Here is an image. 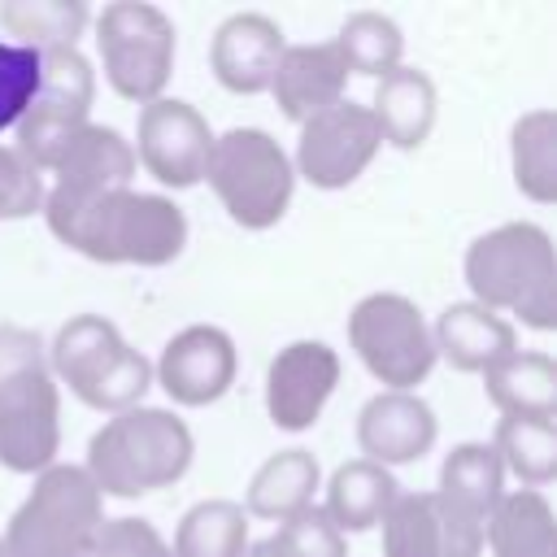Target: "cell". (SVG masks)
I'll use <instances>...</instances> for the list:
<instances>
[{"label":"cell","mask_w":557,"mask_h":557,"mask_svg":"<svg viewBox=\"0 0 557 557\" xmlns=\"http://www.w3.org/2000/svg\"><path fill=\"white\" fill-rule=\"evenodd\" d=\"M48 231L100 265H170L187 248V213L157 191H109L96 200H44Z\"/></svg>","instance_id":"cell-1"},{"label":"cell","mask_w":557,"mask_h":557,"mask_svg":"<svg viewBox=\"0 0 557 557\" xmlns=\"http://www.w3.org/2000/svg\"><path fill=\"white\" fill-rule=\"evenodd\" d=\"M466 287L474 305L513 313L531 331L557 326V252L544 226L500 222L466 248Z\"/></svg>","instance_id":"cell-2"},{"label":"cell","mask_w":557,"mask_h":557,"mask_svg":"<svg viewBox=\"0 0 557 557\" xmlns=\"http://www.w3.org/2000/svg\"><path fill=\"white\" fill-rule=\"evenodd\" d=\"M61 453V392L30 326L0 322V466L44 474Z\"/></svg>","instance_id":"cell-3"},{"label":"cell","mask_w":557,"mask_h":557,"mask_svg":"<svg viewBox=\"0 0 557 557\" xmlns=\"http://www.w3.org/2000/svg\"><path fill=\"white\" fill-rule=\"evenodd\" d=\"M196 457L191 426L152 405H135L113 413L87 444V479L96 483L100 496L135 500L148 492H161L187 474Z\"/></svg>","instance_id":"cell-4"},{"label":"cell","mask_w":557,"mask_h":557,"mask_svg":"<svg viewBox=\"0 0 557 557\" xmlns=\"http://www.w3.org/2000/svg\"><path fill=\"white\" fill-rule=\"evenodd\" d=\"M48 374L70 383V392L100 413H122L144 400L152 387V361L122 339V331L100 313H74L52 348Z\"/></svg>","instance_id":"cell-5"},{"label":"cell","mask_w":557,"mask_h":557,"mask_svg":"<svg viewBox=\"0 0 557 557\" xmlns=\"http://www.w3.org/2000/svg\"><path fill=\"white\" fill-rule=\"evenodd\" d=\"M104 527V496L83 466H48L13 509L4 557H91Z\"/></svg>","instance_id":"cell-6"},{"label":"cell","mask_w":557,"mask_h":557,"mask_svg":"<svg viewBox=\"0 0 557 557\" xmlns=\"http://www.w3.org/2000/svg\"><path fill=\"white\" fill-rule=\"evenodd\" d=\"M205 178L226 209V218L244 231H270L283 222L292 191H296V170L283 144L261 131V126H231L213 135Z\"/></svg>","instance_id":"cell-7"},{"label":"cell","mask_w":557,"mask_h":557,"mask_svg":"<svg viewBox=\"0 0 557 557\" xmlns=\"http://www.w3.org/2000/svg\"><path fill=\"white\" fill-rule=\"evenodd\" d=\"M91 100H96V70L78 48H52L39 52V91L26 104L22 122L13 126L17 144L13 152L35 170L52 174L65 148L78 139V131L91 122Z\"/></svg>","instance_id":"cell-8"},{"label":"cell","mask_w":557,"mask_h":557,"mask_svg":"<svg viewBox=\"0 0 557 557\" xmlns=\"http://www.w3.org/2000/svg\"><path fill=\"white\" fill-rule=\"evenodd\" d=\"M348 344L383 392H418L440 361L422 309L400 292L361 296L348 313Z\"/></svg>","instance_id":"cell-9"},{"label":"cell","mask_w":557,"mask_h":557,"mask_svg":"<svg viewBox=\"0 0 557 557\" xmlns=\"http://www.w3.org/2000/svg\"><path fill=\"white\" fill-rule=\"evenodd\" d=\"M96 52L122 100L148 104L174 70V22L148 0H113L96 17Z\"/></svg>","instance_id":"cell-10"},{"label":"cell","mask_w":557,"mask_h":557,"mask_svg":"<svg viewBox=\"0 0 557 557\" xmlns=\"http://www.w3.org/2000/svg\"><path fill=\"white\" fill-rule=\"evenodd\" d=\"M505 496V466L492 444H457L440 466V487L431 492L440 557H483V535L496 500Z\"/></svg>","instance_id":"cell-11"},{"label":"cell","mask_w":557,"mask_h":557,"mask_svg":"<svg viewBox=\"0 0 557 557\" xmlns=\"http://www.w3.org/2000/svg\"><path fill=\"white\" fill-rule=\"evenodd\" d=\"M379 148H383V135H379L370 104L339 100V104L313 113L309 122H300L292 170L322 191H339L370 170Z\"/></svg>","instance_id":"cell-12"},{"label":"cell","mask_w":557,"mask_h":557,"mask_svg":"<svg viewBox=\"0 0 557 557\" xmlns=\"http://www.w3.org/2000/svg\"><path fill=\"white\" fill-rule=\"evenodd\" d=\"M209 148H213V131L196 104L157 96L139 109L131 152H135V165H144L161 187H174V191L196 187L205 178Z\"/></svg>","instance_id":"cell-13"},{"label":"cell","mask_w":557,"mask_h":557,"mask_svg":"<svg viewBox=\"0 0 557 557\" xmlns=\"http://www.w3.org/2000/svg\"><path fill=\"white\" fill-rule=\"evenodd\" d=\"M339 387V352L322 339H292L265 370V413L278 431H309Z\"/></svg>","instance_id":"cell-14"},{"label":"cell","mask_w":557,"mask_h":557,"mask_svg":"<svg viewBox=\"0 0 557 557\" xmlns=\"http://www.w3.org/2000/svg\"><path fill=\"white\" fill-rule=\"evenodd\" d=\"M235 370H239L235 339L213 322H196V326H183L161 348L152 379L165 387V396L174 405L200 409V405H213L231 392Z\"/></svg>","instance_id":"cell-15"},{"label":"cell","mask_w":557,"mask_h":557,"mask_svg":"<svg viewBox=\"0 0 557 557\" xmlns=\"http://www.w3.org/2000/svg\"><path fill=\"white\" fill-rule=\"evenodd\" d=\"M440 435L435 409L418 392H379L357 413V448L366 461L392 470L431 453Z\"/></svg>","instance_id":"cell-16"},{"label":"cell","mask_w":557,"mask_h":557,"mask_svg":"<svg viewBox=\"0 0 557 557\" xmlns=\"http://www.w3.org/2000/svg\"><path fill=\"white\" fill-rule=\"evenodd\" d=\"M287 39L278 30L274 17L265 13H231L218 30H213V44H209V65H213V78L235 91V96H261L270 91V78H274V65L283 57Z\"/></svg>","instance_id":"cell-17"},{"label":"cell","mask_w":557,"mask_h":557,"mask_svg":"<svg viewBox=\"0 0 557 557\" xmlns=\"http://www.w3.org/2000/svg\"><path fill=\"white\" fill-rule=\"evenodd\" d=\"M52 187L44 200H96L109 191H126L135 178V152L131 139H122L113 126L87 122L78 139L65 148V157L52 170Z\"/></svg>","instance_id":"cell-18"},{"label":"cell","mask_w":557,"mask_h":557,"mask_svg":"<svg viewBox=\"0 0 557 557\" xmlns=\"http://www.w3.org/2000/svg\"><path fill=\"white\" fill-rule=\"evenodd\" d=\"M344 87H348V65H344L335 39L287 44L274 65V78H270V96H274L278 113L292 122H309L313 113L339 104Z\"/></svg>","instance_id":"cell-19"},{"label":"cell","mask_w":557,"mask_h":557,"mask_svg":"<svg viewBox=\"0 0 557 557\" xmlns=\"http://www.w3.org/2000/svg\"><path fill=\"white\" fill-rule=\"evenodd\" d=\"M370 113L379 122V135L383 144L400 148V152H413L431 139L435 131V113H440V91L431 83L426 70L418 65H396L392 74L379 78L374 87V100H370Z\"/></svg>","instance_id":"cell-20"},{"label":"cell","mask_w":557,"mask_h":557,"mask_svg":"<svg viewBox=\"0 0 557 557\" xmlns=\"http://www.w3.org/2000/svg\"><path fill=\"white\" fill-rule=\"evenodd\" d=\"M431 339H435V357H444L461 374H483L492 361L513 352V326L500 313H492L474 300L448 305L435 318Z\"/></svg>","instance_id":"cell-21"},{"label":"cell","mask_w":557,"mask_h":557,"mask_svg":"<svg viewBox=\"0 0 557 557\" xmlns=\"http://www.w3.org/2000/svg\"><path fill=\"white\" fill-rule=\"evenodd\" d=\"M318 483H322V470H318V457L309 448H278L248 479L244 513L265 518V522H287L313 505Z\"/></svg>","instance_id":"cell-22"},{"label":"cell","mask_w":557,"mask_h":557,"mask_svg":"<svg viewBox=\"0 0 557 557\" xmlns=\"http://www.w3.org/2000/svg\"><path fill=\"white\" fill-rule=\"evenodd\" d=\"M483 392L500 418H553L557 413V361L548 352H505L483 370Z\"/></svg>","instance_id":"cell-23"},{"label":"cell","mask_w":557,"mask_h":557,"mask_svg":"<svg viewBox=\"0 0 557 557\" xmlns=\"http://www.w3.org/2000/svg\"><path fill=\"white\" fill-rule=\"evenodd\" d=\"M396 496H400L396 474L383 470V466H374V461H366V457H357V461H344L331 474L322 513L331 518V527L339 535H357V531L379 527Z\"/></svg>","instance_id":"cell-24"},{"label":"cell","mask_w":557,"mask_h":557,"mask_svg":"<svg viewBox=\"0 0 557 557\" xmlns=\"http://www.w3.org/2000/svg\"><path fill=\"white\" fill-rule=\"evenodd\" d=\"M483 548H492V557H557V527L544 492H505L487 518Z\"/></svg>","instance_id":"cell-25"},{"label":"cell","mask_w":557,"mask_h":557,"mask_svg":"<svg viewBox=\"0 0 557 557\" xmlns=\"http://www.w3.org/2000/svg\"><path fill=\"white\" fill-rule=\"evenodd\" d=\"M509 170H513V187L527 200L535 205L557 200V113L553 109H531L513 122Z\"/></svg>","instance_id":"cell-26"},{"label":"cell","mask_w":557,"mask_h":557,"mask_svg":"<svg viewBox=\"0 0 557 557\" xmlns=\"http://www.w3.org/2000/svg\"><path fill=\"white\" fill-rule=\"evenodd\" d=\"M91 13L83 0H4L0 26L13 35V44L52 52V48H78V35L87 30Z\"/></svg>","instance_id":"cell-27"},{"label":"cell","mask_w":557,"mask_h":557,"mask_svg":"<svg viewBox=\"0 0 557 557\" xmlns=\"http://www.w3.org/2000/svg\"><path fill=\"white\" fill-rule=\"evenodd\" d=\"M174 557H244L248 553V513L239 500H196L170 544Z\"/></svg>","instance_id":"cell-28"},{"label":"cell","mask_w":557,"mask_h":557,"mask_svg":"<svg viewBox=\"0 0 557 557\" xmlns=\"http://www.w3.org/2000/svg\"><path fill=\"white\" fill-rule=\"evenodd\" d=\"M492 453L500 457L505 474L540 492L557 474V422L553 418H500L492 435Z\"/></svg>","instance_id":"cell-29"},{"label":"cell","mask_w":557,"mask_h":557,"mask_svg":"<svg viewBox=\"0 0 557 557\" xmlns=\"http://www.w3.org/2000/svg\"><path fill=\"white\" fill-rule=\"evenodd\" d=\"M335 48L348 65V74H366V78H383L400 65L405 57V35L400 26L379 13V9H357L344 17L339 35H335Z\"/></svg>","instance_id":"cell-30"},{"label":"cell","mask_w":557,"mask_h":557,"mask_svg":"<svg viewBox=\"0 0 557 557\" xmlns=\"http://www.w3.org/2000/svg\"><path fill=\"white\" fill-rule=\"evenodd\" d=\"M379 527H383V557H440L431 492H400Z\"/></svg>","instance_id":"cell-31"},{"label":"cell","mask_w":557,"mask_h":557,"mask_svg":"<svg viewBox=\"0 0 557 557\" xmlns=\"http://www.w3.org/2000/svg\"><path fill=\"white\" fill-rule=\"evenodd\" d=\"M39 91V52L0 39V131H13Z\"/></svg>","instance_id":"cell-32"},{"label":"cell","mask_w":557,"mask_h":557,"mask_svg":"<svg viewBox=\"0 0 557 557\" xmlns=\"http://www.w3.org/2000/svg\"><path fill=\"white\" fill-rule=\"evenodd\" d=\"M270 540H274V548H278L283 557H348L344 535L331 527V518H326L318 505H309V509H300L296 518L278 522V531H274Z\"/></svg>","instance_id":"cell-33"},{"label":"cell","mask_w":557,"mask_h":557,"mask_svg":"<svg viewBox=\"0 0 557 557\" xmlns=\"http://www.w3.org/2000/svg\"><path fill=\"white\" fill-rule=\"evenodd\" d=\"M39 205H44V178L13 148L0 144V222H22L39 213Z\"/></svg>","instance_id":"cell-34"},{"label":"cell","mask_w":557,"mask_h":557,"mask_svg":"<svg viewBox=\"0 0 557 557\" xmlns=\"http://www.w3.org/2000/svg\"><path fill=\"white\" fill-rule=\"evenodd\" d=\"M91 557H174L161 531L144 518H104Z\"/></svg>","instance_id":"cell-35"},{"label":"cell","mask_w":557,"mask_h":557,"mask_svg":"<svg viewBox=\"0 0 557 557\" xmlns=\"http://www.w3.org/2000/svg\"><path fill=\"white\" fill-rule=\"evenodd\" d=\"M244 557H283L278 548H274V540L265 535V540H257V544H248V553Z\"/></svg>","instance_id":"cell-36"},{"label":"cell","mask_w":557,"mask_h":557,"mask_svg":"<svg viewBox=\"0 0 557 557\" xmlns=\"http://www.w3.org/2000/svg\"><path fill=\"white\" fill-rule=\"evenodd\" d=\"M0 557H4V544H0Z\"/></svg>","instance_id":"cell-37"}]
</instances>
